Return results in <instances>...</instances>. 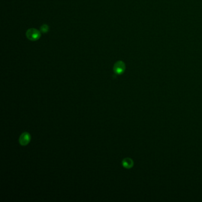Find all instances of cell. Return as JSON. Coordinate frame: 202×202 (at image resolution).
Segmentation results:
<instances>
[{
  "mask_svg": "<svg viewBox=\"0 0 202 202\" xmlns=\"http://www.w3.org/2000/svg\"><path fill=\"white\" fill-rule=\"evenodd\" d=\"M49 27L48 24H43L40 28V31L42 33H46L49 32Z\"/></svg>",
  "mask_w": 202,
  "mask_h": 202,
  "instance_id": "cell-5",
  "label": "cell"
},
{
  "mask_svg": "<svg viewBox=\"0 0 202 202\" xmlns=\"http://www.w3.org/2000/svg\"><path fill=\"white\" fill-rule=\"evenodd\" d=\"M31 136L28 132L23 133L19 138V143L22 146H26L30 142Z\"/></svg>",
  "mask_w": 202,
  "mask_h": 202,
  "instance_id": "cell-3",
  "label": "cell"
},
{
  "mask_svg": "<svg viewBox=\"0 0 202 202\" xmlns=\"http://www.w3.org/2000/svg\"><path fill=\"white\" fill-rule=\"evenodd\" d=\"M26 35L29 40L31 41H36L41 38V32L35 28H31L27 30Z\"/></svg>",
  "mask_w": 202,
  "mask_h": 202,
  "instance_id": "cell-1",
  "label": "cell"
},
{
  "mask_svg": "<svg viewBox=\"0 0 202 202\" xmlns=\"http://www.w3.org/2000/svg\"><path fill=\"white\" fill-rule=\"evenodd\" d=\"M126 69V65L124 62L119 60L116 62L113 66V71L117 75H122Z\"/></svg>",
  "mask_w": 202,
  "mask_h": 202,
  "instance_id": "cell-2",
  "label": "cell"
},
{
  "mask_svg": "<svg viewBox=\"0 0 202 202\" xmlns=\"http://www.w3.org/2000/svg\"><path fill=\"white\" fill-rule=\"evenodd\" d=\"M133 161L132 159L129 158H126L123 159L122 161V165L127 169H130L133 166Z\"/></svg>",
  "mask_w": 202,
  "mask_h": 202,
  "instance_id": "cell-4",
  "label": "cell"
}]
</instances>
